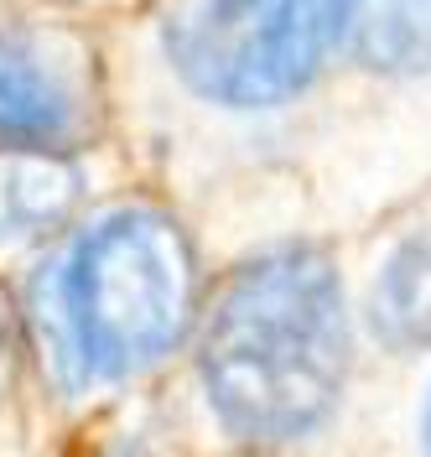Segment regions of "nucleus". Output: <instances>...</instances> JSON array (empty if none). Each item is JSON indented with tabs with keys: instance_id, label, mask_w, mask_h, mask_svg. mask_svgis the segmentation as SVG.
I'll return each instance as SVG.
<instances>
[{
	"instance_id": "423d86ee",
	"label": "nucleus",
	"mask_w": 431,
	"mask_h": 457,
	"mask_svg": "<svg viewBox=\"0 0 431 457\" xmlns=\"http://www.w3.org/2000/svg\"><path fill=\"white\" fill-rule=\"evenodd\" d=\"M79 193L84 177L58 151H0V245H21L68 224Z\"/></svg>"
},
{
	"instance_id": "6e6552de",
	"label": "nucleus",
	"mask_w": 431,
	"mask_h": 457,
	"mask_svg": "<svg viewBox=\"0 0 431 457\" xmlns=\"http://www.w3.org/2000/svg\"><path fill=\"white\" fill-rule=\"evenodd\" d=\"M5 353H11V307L0 296V370H5Z\"/></svg>"
},
{
	"instance_id": "7ed1b4c3",
	"label": "nucleus",
	"mask_w": 431,
	"mask_h": 457,
	"mask_svg": "<svg viewBox=\"0 0 431 457\" xmlns=\"http://www.w3.org/2000/svg\"><path fill=\"white\" fill-rule=\"evenodd\" d=\"M333 0H167L162 53L208 104L265 110L312 84Z\"/></svg>"
},
{
	"instance_id": "f257e3e1",
	"label": "nucleus",
	"mask_w": 431,
	"mask_h": 457,
	"mask_svg": "<svg viewBox=\"0 0 431 457\" xmlns=\"http://www.w3.org/2000/svg\"><path fill=\"white\" fill-rule=\"evenodd\" d=\"M198 374L234 436H307L348 374V307L333 260L312 245H276L245 260L208 307Z\"/></svg>"
},
{
	"instance_id": "0eeeda50",
	"label": "nucleus",
	"mask_w": 431,
	"mask_h": 457,
	"mask_svg": "<svg viewBox=\"0 0 431 457\" xmlns=\"http://www.w3.org/2000/svg\"><path fill=\"white\" fill-rule=\"evenodd\" d=\"M374 333L395 348L431 343V239H405L379 265L369 291Z\"/></svg>"
},
{
	"instance_id": "20e7f679",
	"label": "nucleus",
	"mask_w": 431,
	"mask_h": 457,
	"mask_svg": "<svg viewBox=\"0 0 431 457\" xmlns=\"http://www.w3.org/2000/svg\"><path fill=\"white\" fill-rule=\"evenodd\" d=\"M99 114L94 57L53 21L0 16V151H68Z\"/></svg>"
},
{
	"instance_id": "39448f33",
	"label": "nucleus",
	"mask_w": 431,
	"mask_h": 457,
	"mask_svg": "<svg viewBox=\"0 0 431 457\" xmlns=\"http://www.w3.org/2000/svg\"><path fill=\"white\" fill-rule=\"evenodd\" d=\"M333 37L374 73H431V0H333Z\"/></svg>"
},
{
	"instance_id": "1a4fd4ad",
	"label": "nucleus",
	"mask_w": 431,
	"mask_h": 457,
	"mask_svg": "<svg viewBox=\"0 0 431 457\" xmlns=\"http://www.w3.org/2000/svg\"><path fill=\"white\" fill-rule=\"evenodd\" d=\"M427 457H431V405H427Z\"/></svg>"
},
{
	"instance_id": "f03ea898",
	"label": "nucleus",
	"mask_w": 431,
	"mask_h": 457,
	"mask_svg": "<svg viewBox=\"0 0 431 457\" xmlns=\"http://www.w3.org/2000/svg\"><path fill=\"white\" fill-rule=\"evenodd\" d=\"M193 245L162 208H110L68 245L47 281L53 353L79 385L151 370L193 322Z\"/></svg>"
}]
</instances>
